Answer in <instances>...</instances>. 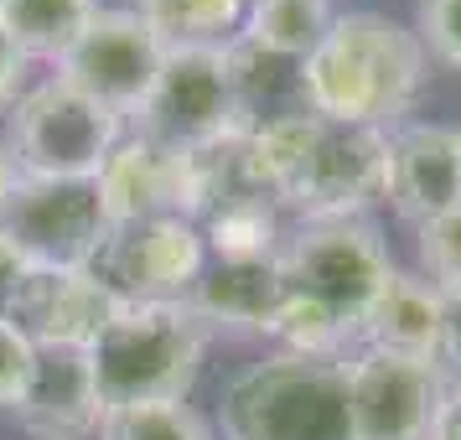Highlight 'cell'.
Returning a JSON list of instances; mask_svg holds the SVG:
<instances>
[{"label":"cell","instance_id":"21","mask_svg":"<svg viewBox=\"0 0 461 440\" xmlns=\"http://www.w3.org/2000/svg\"><path fill=\"white\" fill-rule=\"evenodd\" d=\"M203 244H208V259H280L285 249V208L275 197H254V202H239V208L208 212L203 223Z\"/></svg>","mask_w":461,"mask_h":440},{"label":"cell","instance_id":"5","mask_svg":"<svg viewBox=\"0 0 461 440\" xmlns=\"http://www.w3.org/2000/svg\"><path fill=\"white\" fill-rule=\"evenodd\" d=\"M280 270L295 295L316 301L327 316H337L357 342V327L384 285L399 274L389 244L378 238L374 223L363 218H312L285 233Z\"/></svg>","mask_w":461,"mask_h":440},{"label":"cell","instance_id":"27","mask_svg":"<svg viewBox=\"0 0 461 440\" xmlns=\"http://www.w3.org/2000/svg\"><path fill=\"white\" fill-rule=\"evenodd\" d=\"M32 363H37V347L0 311V409H16V399L26 394V378H32Z\"/></svg>","mask_w":461,"mask_h":440},{"label":"cell","instance_id":"31","mask_svg":"<svg viewBox=\"0 0 461 440\" xmlns=\"http://www.w3.org/2000/svg\"><path fill=\"white\" fill-rule=\"evenodd\" d=\"M16 274H22V259L5 249V238H0V306H5V295H11V285H16Z\"/></svg>","mask_w":461,"mask_h":440},{"label":"cell","instance_id":"34","mask_svg":"<svg viewBox=\"0 0 461 440\" xmlns=\"http://www.w3.org/2000/svg\"><path fill=\"white\" fill-rule=\"evenodd\" d=\"M0 5H5V0H0Z\"/></svg>","mask_w":461,"mask_h":440},{"label":"cell","instance_id":"9","mask_svg":"<svg viewBox=\"0 0 461 440\" xmlns=\"http://www.w3.org/2000/svg\"><path fill=\"white\" fill-rule=\"evenodd\" d=\"M88 270L104 280L125 306L150 301H187L197 274L208 270V244L192 218H140L109 223L104 244Z\"/></svg>","mask_w":461,"mask_h":440},{"label":"cell","instance_id":"20","mask_svg":"<svg viewBox=\"0 0 461 440\" xmlns=\"http://www.w3.org/2000/svg\"><path fill=\"white\" fill-rule=\"evenodd\" d=\"M161 47H223L239 37L249 0H130Z\"/></svg>","mask_w":461,"mask_h":440},{"label":"cell","instance_id":"8","mask_svg":"<svg viewBox=\"0 0 461 440\" xmlns=\"http://www.w3.org/2000/svg\"><path fill=\"white\" fill-rule=\"evenodd\" d=\"M140 135L156 146L192 150L218 135L239 130V99H233L229 42L223 47H167L161 73L140 104Z\"/></svg>","mask_w":461,"mask_h":440},{"label":"cell","instance_id":"24","mask_svg":"<svg viewBox=\"0 0 461 440\" xmlns=\"http://www.w3.org/2000/svg\"><path fill=\"white\" fill-rule=\"evenodd\" d=\"M265 342H275L285 357H348V347H353V332L337 321V316H327L316 301H306V295H285V306L275 311V321L265 327Z\"/></svg>","mask_w":461,"mask_h":440},{"label":"cell","instance_id":"16","mask_svg":"<svg viewBox=\"0 0 461 440\" xmlns=\"http://www.w3.org/2000/svg\"><path fill=\"white\" fill-rule=\"evenodd\" d=\"M285 295H291V280L280 270V259H208L187 306L208 321V332L223 327V332L265 337Z\"/></svg>","mask_w":461,"mask_h":440},{"label":"cell","instance_id":"2","mask_svg":"<svg viewBox=\"0 0 461 440\" xmlns=\"http://www.w3.org/2000/svg\"><path fill=\"white\" fill-rule=\"evenodd\" d=\"M259 171L270 182L285 218H363L384 192V130L337 125L321 114H285L249 130Z\"/></svg>","mask_w":461,"mask_h":440},{"label":"cell","instance_id":"1","mask_svg":"<svg viewBox=\"0 0 461 440\" xmlns=\"http://www.w3.org/2000/svg\"><path fill=\"white\" fill-rule=\"evenodd\" d=\"M430 78V52L420 31L378 11H337L327 37L301 63L306 109L337 125L399 130Z\"/></svg>","mask_w":461,"mask_h":440},{"label":"cell","instance_id":"32","mask_svg":"<svg viewBox=\"0 0 461 440\" xmlns=\"http://www.w3.org/2000/svg\"><path fill=\"white\" fill-rule=\"evenodd\" d=\"M16 176H22V171H16V156H11L5 140H0V202H5V192L16 187Z\"/></svg>","mask_w":461,"mask_h":440},{"label":"cell","instance_id":"29","mask_svg":"<svg viewBox=\"0 0 461 440\" xmlns=\"http://www.w3.org/2000/svg\"><path fill=\"white\" fill-rule=\"evenodd\" d=\"M440 368L461 373V285L446 291V337H440Z\"/></svg>","mask_w":461,"mask_h":440},{"label":"cell","instance_id":"11","mask_svg":"<svg viewBox=\"0 0 461 440\" xmlns=\"http://www.w3.org/2000/svg\"><path fill=\"white\" fill-rule=\"evenodd\" d=\"M161 58H167V47L156 42V31L130 5L125 11L99 5V16L84 26V37L63 52L58 78L125 120V114H140V104L150 99Z\"/></svg>","mask_w":461,"mask_h":440},{"label":"cell","instance_id":"23","mask_svg":"<svg viewBox=\"0 0 461 440\" xmlns=\"http://www.w3.org/2000/svg\"><path fill=\"white\" fill-rule=\"evenodd\" d=\"M99 440H212V425L187 399H150V404H120L99 415Z\"/></svg>","mask_w":461,"mask_h":440},{"label":"cell","instance_id":"6","mask_svg":"<svg viewBox=\"0 0 461 440\" xmlns=\"http://www.w3.org/2000/svg\"><path fill=\"white\" fill-rule=\"evenodd\" d=\"M109 233L94 176H16L0 202V238L22 270H88Z\"/></svg>","mask_w":461,"mask_h":440},{"label":"cell","instance_id":"15","mask_svg":"<svg viewBox=\"0 0 461 440\" xmlns=\"http://www.w3.org/2000/svg\"><path fill=\"white\" fill-rule=\"evenodd\" d=\"M11 415L22 419L37 440H84L99 430V394L88 373V353L78 347H37L26 394Z\"/></svg>","mask_w":461,"mask_h":440},{"label":"cell","instance_id":"22","mask_svg":"<svg viewBox=\"0 0 461 440\" xmlns=\"http://www.w3.org/2000/svg\"><path fill=\"white\" fill-rule=\"evenodd\" d=\"M94 16H99V0H5L0 5V22L16 37V47L42 63H63V52L84 37Z\"/></svg>","mask_w":461,"mask_h":440},{"label":"cell","instance_id":"3","mask_svg":"<svg viewBox=\"0 0 461 440\" xmlns=\"http://www.w3.org/2000/svg\"><path fill=\"white\" fill-rule=\"evenodd\" d=\"M203 357H208V321L187 301L120 306L114 321L88 347L99 409L187 399L197 373H203Z\"/></svg>","mask_w":461,"mask_h":440},{"label":"cell","instance_id":"18","mask_svg":"<svg viewBox=\"0 0 461 440\" xmlns=\"http://www.w3.org/2000/svg\"><path fill=\"white\" fill-rule=\"evenodd\" d=\"M182 156H187V218L192 223H203L208 212L254 202V197H275L265 171H259L249 130H229V135H218L208 146H192Z\"/></svg>","mask_w":461,"mask_h":440},{"label":"cell","instance_id":"14","mask_svg":"<svg viewBox=\"0 0 461 440\" xmlns=\"http://www.w3.org/2000/svg\"><path fill=\"white\" fill-rule=\"evenodd\" d=\"M99 197L109 223H140V218H187V156L156 146L140 130L120 135L99 166Z\"/></svg>","mask_w":461,"mask_h":440},{"label":"cell","instance_id":"30","mask_svg":"<svg viewBox=\"0 0 461 440\" xmlns=\"http://www.w3.org/2000/svg\"><path fill=\"white\" fill-rule=\"evenodd\" d=\"M430 440H461V383L446 389V404H440L436 415V436Z\"/></svg>","mask_w":461,"mask_h":440},{"label":"cell","instance_id":"19","mask_svg":"<svg viewBox=\"0 0 461 440\" xmlns=\"http://www.w3.org/2000/svg\"><path fill=\"white\" fill-rule=\"evenodd\" d=\"M332 22V0H249L239 42L259 47L270 58H285V63H306Z\"/></svg>","mask_w":461,"mask_h":440},{"label":"cell","instance_id":"7","mask_svg":"<svg viewBox=\"0 0 461 440\" xmlns=\"http://www.w3.org/2000/svg\"><path fill=\"white\" fill-rule=\"evenodd\" d=\"M120 114L94 104L63 78L26 88L11 104V156L22 176H99L120 146Z\"/></svg>","mask_w":461,"mask_h":440},{"label":"cell","instance_id":"33","mask_svg":"<svg viewBox=\"0 0 461 440\" xmlns=\"http://www.w3.org/2000/svg\"><path fill=\"white\" fill-rule=\"evenodd\" d=\"M451 130H456V146H461V125H451Z\"/></svg>","mask_w":461,"mask_h":440},{"label":"cell","instance_id":"17","mask_svg":"<svg viewBox=\"0 0 461 440\" xmlns=\"http://www.w3.org/2000/svg\"><path fill=\"white\" fill-rule=\"evenodd\" d=\"M440 337H446V291L430 285L420 270H399L363 316L357 347L440 363Z\"/></svg>","mask_w":461,"mask_h":440},{"label":"cell","instance_id":"12","mask_svg":"<svg viewBox=\"0 0 461 440\" xmlns=\"http://www.w3.org/2000/svg\"><path fill=\"white\" fill-rule=\"evenodd\" d=\"M125 301L94 270H22L0 311L11 316L32 347H78L88 353Z\"/></svg>","mask_w":461,"mask_h":440},{"label":"cell","instance_id":"26","mask_svg":"<svg viewBox=\"0 0 461 440\" xmlns=\"http://www.w3.org/2000/svg\"><path fill=\"white\" fill-rule=\"evenodd\" d=\"M420 42L461 73V0H420Z\"/></svg>","mask_w":461,"mask_h":440},{"label":"cell","instance_id":"28","mask_svg":"<svg viewBox=\"0 0 461 440\" xmlns=\"http://www.w3.org/2000/svg\"><path fill=\"white\" fill-rule=\"evenodd\" d=\"M26 58L22 47H16V37L5 31V22H0V104H16V94H22V78H26Z\"/></svg>","mask_w":461,"mask_h":440},{"label":"cell","instance_id":"25","mask_svg":"<svg viewBox=\"0 0 461 440\" xmlns=\"http://www.w3.org/2000/svg\"><path fill=\"white\" fill-rule=\"evenodd\" d=\"M415 254H420V274L430 285L456 291L461 285V208L440 212L425 229H415Z\"/></svg>","mask_w":461,"mask_h":440},{"label":"cell","instance_id":"10","mask_svg":"<svg viewBox=\"0 0 461 440\" xmlns=\"http://www.w3.org/2000/svg\"><path fill=\"white\" fill-rule=\"evenodd\" d=\"M353 440H430L446 404V373L430 357H394L357 347L342 357Z\"/></svg>","mask_w":461,"mask_h":440},{"label":"cell","instance_id":"13","mask_svg":"<svg viewBox=\"0 0 461 440\" xmlns=\"http://www.w3.org/2000/svg\"><path fill=\"white\" fill-rule=\"evenodd\" d=\"M389 208L425 229L430 218L461 208V146L451 125H399L384 140V192Z\"/></svg>","mask_w":461,"mask_h":440},{"label":"cell","instance_id":"4","mask_svg":"<svg viewBox=\"0 0 461 440\" xmlns=\"http://www.w3.org/2000/svg\"><path fill=\"white\" fill-rule=\"evenodd\" d=\"M229 440H353L342 357H285L249 363L229 378L223 404Z\"/></svg>","mask_w":461,"mask_h":440}]
</instances>
